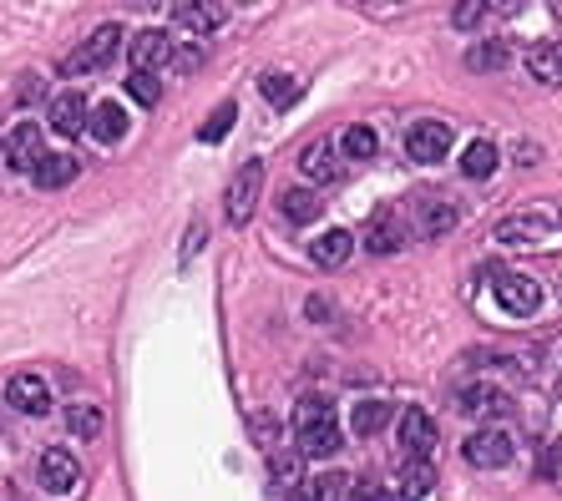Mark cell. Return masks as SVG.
I'll use <instances>...</instances> for the list:
<instances>
[{
    "label": "cell",
    "instance_id": "6da1fadb",
    "mask_svg": "<svg viewBox=\"0 0 562 501\" xmlns=\"http://www.w3.org/2000/svg\"><path fill=\"white\" fill-rule=\"evenodd\" d=\"M294 441H299V456H335L340 451V421H335V405L330 400H299L294 410Z\"/></svg>",
    "mask_w": 562,
    "mask_h": 501
},
{
    "label": "cell",
    "instance_id": "7a4b0ae2",
    "mask_svg": "<svg viewBox=\"0 0 562 501\" xmlns=\"http://www.w3.org/2000/svg\"><path fill=\"white\" fill-rule=\"evenodd\" d=\"M259 188H264V162H244L228 183V223H249L254 218V203H259Z\"/></svg>",
    "mask_w": 562,
    "mask_h": 501
},
{
    "label": "cell",
    "instance_id": "3957f363",
    "mask_svg": "<svg viewBox=\"0 0 562 501\" xmlns=\"http://www.w3.org/2000/svg\"><path fill=\"white\" fill-rule=\"evenodd\" d=\"M497 304H502L512 319H527V314H537L542 289H537V279H527V274H497Z\"/></svg>",
    "mask_w": 562,
    "mask_h": 501
},
{
    "label": "cell",
    "instance_id": "277c9868",
    "mask_svg": "<svg viewBox=\"0 0 562 501\" xmlns=\"http://www.w3.org/2000/svg\"><path fill=\"white\" fill-rule=\"evenodd\" d=\"M456 223H461V208H456L451 198H441V193L416 198V233H421V238H441V233H451Z\"/></svg>",
    "mask_w": 562,
    "mask_h": 501
},
{
    "label": "cell",
    "instance_id": "5b68a950",
    "mask_svg": "<svg viewBox=\"0 0 562 501\" xmlns=\"http://www.w3.org/2000/svg\"><path fill=\"white\" fill-rule=\"evenodd\" d=\"M406 152H411L416 162H441V157L451 152V127H446V122H416V127L406 132Z\"/></svg>",
    "mask_w": 562,
    "mask_h": 501
},
{
    "label": "cell",
    "instance_id": "8992f818",
    "mask_svg": "<svg viewBox=\"0 0 562 501\" xmlns=\"http://www.w3.org/2000/svg\"><path fill=\"white\" fill-rule=\"evenodd\" d=\"M117 46H122V26H102V31H92V41L76 51L71 61H66V71L76 76V71H97V66H107L112 56H117Z\"/></svg>",
    "mask_w": 562,
    "mask_h": 501
},
{
    "label": "cell",
    "instance_id": "52a82bcc",
    "mask_svg": "<svg viewBox=\"0 0 562 501\" xmlns=\"http://www.w3.org/2000/svg\"><path fill=\"white\" fill-rule=\"evenodd\" d=\"M76 481H82V466H76V456H71V451H61V446L41 451V486H46V491L66 496Z\"/></svg>",
    "mask_w": 562,
    "mask_h": 501
},
{
    "label": "cell",
    "instance_id": "ba28073f",
    "mask_svg": "<svg viewBox=\"0 0 562 501\" xmlns=\"http://www.w3.org/2000/svg\"><path fill=\"white\" fill-rule=\"evenodd\" d=\"M6 400H11L21 415H46V410H51V385H46L41 375H11Z\"/></svg>",
    "mask_w": 562,
    "mask_h": 501
},
{
    "label": "cell",
    "instance_id": "9c48e42d",
    "mask_svg": "<svg viewBox=\"0 0 562 501\" xmlns=\"http://www.w3.org/2000/svg\"><path fill=\"white\" fill-rule=\"evenodd\" d=\"M41 127L36 122H21L11 137H6V162H11V173H31V167L41 162Z\"/></svg>",
    "mask_w": 562,
    "mask_h": 501
},
{
    "label": "cell",
    "instance_id": "30bf717a",
    "mask_svg": "<svg viewBox=\"0 0 562 501\" xmlns=\"http://www.w3.org/2000/svg\"><path fill=\"white\" fill-rule=\"evenodd\" d=\"M466 461L471 466H507L512 461V436L507 431H476L471 441H466Z\"/></svg>",
    "mask_w": 562,
    "mask_h": 501
},
{
    "label": "cell",
    "instance_id": "8fae6325",
    "mask_svg": "<svg viewBox=\"0 0 562 501\" xmlns=\"http://www.w3.org/2000/svg\"><path fill=\"white\" fill-rule=\"evenodd\" d=\"M400 243H406V223H400L395 208H380L370 218V228H365V248H370V254H395Z\"/></svg>",
    "mask_w": 562,
    "mask_h": 501
},
{
    "label": "cell",
    "instance_id": "7c38bea8",
    "mask_svg": "<svg viewBox=\"0 0 562 501\" xmlns=\"http://www.w3.org/2000/svg\"><path fill=\"white\" fill-rule=\"evenodd\" d=\"M431 446H436V421L426 410H406L400 415V451L406 456H431Z\"/></svg>",
    "mask_w": 562,
    "mask_h": 501
},
{
    "label": "cell",
    "instance_id": "4fadbf2b",
    "mask_svg": "<svg viewBox=\"0 0 562 501\" xmlns=\"http://www.w3.org/2000/svg\"><path fill=\"white\" fill-rule=\"evenodd\" d=\"M173 21H178L183 31H193V36H213V31L223 26V6H218V0H178Z\"/></svg>",
    "mask_w": 562,
    "mask_h": 501
},
{
    "label": "cell",
    "instance_id": "5bb4252c",
    "mask_svg": "<svg viewBox=\"0 0 562 501\" xmlns=\"http://www.w3.org/2000/svg\"><path fill=\"white\" fill-rule=\"evenodd\" d=\"M173 56V41L163 31H137L132 36V71H157V66H168Z\"/></svg>",
    "mask_w": 562,
    "mask_h": 501
},
{
    "label": "cell",
    "instance_id": "9a60e30c",
    "mask_svg": "<svg viewBox=\"0 0 562 501\" xmlns=\"http://www.w3.org/2000/svg\"><path fill=\"white\" fill-rule=\"evenodd\" d=\"M51 127L61 137H76V132H87V97L82 92H61L51 102Z\"/></svg>",
    "mask_w": 562,
    "mask_h": 501
},
{
    "label": "cell",
    "instance_id": "2e32d148",
    "mask_svg": "<svg viewBox=\"0 0 562 501\" xmlns=\"http://www.w3.org/2000/svg\"><path fill=\"white\" fill-rule=\"evenodd\" d=\"M456 410H461V415H502V410H507V395H502L497 385H466V390L456 395Z\"/></svg>",
    "mask_w": 562,
    "mask_h": 501
},
{
    "label": "cell",
    "instance_id": "e0dca14e",
    "mask_svg": "<svg viewBox=\"0 0 562 501\" xmlns=\"http://www.w3.org/2000/svg\"><path fill=\"white\" fill-rule=\"evenodd\" d=\"M547 238V218L542 213H512L497 223V243H537Z\"/></svg>",
    "mask_w": 562,
    "mask_h": 501
},
{
    "label": "cell",
    "instance_id": "ac0fdd59",
    "mask_svg": "<svg viewBox=\"0 0 562 501\" xmlns=\"http://www.w3.org/2000/svg\"><path fill=\"white\" fill-rule=\"evenodd\" d=\"M350 248H355V243H350V233H345V228H330V233H319V238H314L309 254H314V264H319V269H340V264L350 259Z\"/></svg>",
    "mask_w": 562,
    "mask_h": 501
},
{
    "label": "cell",
    "instance_id": "d6986e66",
    "mask_svg": "<svg viewBox=\"0 0 562 501\" xmlns=\"http://www.w3.org/2000/svg\"><path fill=\"white\" fill-rule=\"evenodd\" d=\"M31 178H36L41 188H66V183L76 178V157H66V152H41V162L31 167Z\"/></svg>",
    "mask_w": 562,
    "mask_h": 501
},
{
    "label": "cell",
    "instance_id": "ffe728a7",
    "mask_svg": "<svg viewBox=\"0 0 562 501\" xmlns=\"http://www.w3.org/2000/svg\"><path fill=\"white\" fill-rule=\"evenodd\" d=\"M431 486H436V471H431V461L426 456H411V466L406 471H400V496H406V501H421V496H431Z\"/></svg>",
    "mask_w": 562,
    "mask_h": 501
},
{
    "label": "cell",
    "instance_id": "44dd1931",
    "mask_svg": "<svg viewBox=\"0 0 562 501\" xmlns=\"http://www.w3.org/2000/svg\"><path fill=\"white\" fill-rule=\"evenodd\" d=\"M345 481H350V476H340V471H330V476H309V481H294V496H289V501H340Z\"/></svg>",
    "mask_w": 562,
    "mask_h": 501
},
{
    "label": "cell",
    "instance_id": "7402d4cb",
    "mask_svg": "<svg viewBox=\"0 0 562 501\" xmlns=\"http://www.w3.org/2000/svg\"><path fill=\"white\" fill-rule=\"evenodd\" d=\"M279 213H284L289 223H314V218H319V198H314L309 188H294V183H289V188L279 193Z\"/></svg>",
    "mask_w": 562,
    "mask_h": 501
},
{
    "label": "cell",
    "instance_id": "603a6c76",
    "mask_svg": "<svg viewBox=\"0 0 562 501\" xmlns=\"http://www.w3.org/2000/svg\"><path fill=\"white\" fill-rule=\"evenodd\" d=\"M299 167H304V178H309V183L335 178V147H330V142H309V147H304V157H299Z\"/></svg>",
    "mask_w": 562,
    "mask_h": 501
},
{
    "label": "cell",
    "instance_id": "cb8c5ba5",
    "mask_svg": "<svg viewBox=\"0 0 562 501\" xmlns=\"http://www.w3.org/2000/svg\"><path fill=\"white\" fill-rule=\"evenodd\" d=\"M527 71L542 81V87H557L562 81V51L557 46H532L527 51Z\"/></svg>",
    "mask_w": 562,
    "mask_h": 501
},
{
    "label": "cell",
    "instance_id": "d4e9b609",
    "mask_svg": "<svg viewBox=\"0 0 562 501\" xmlns=\"http://www.w3.org/2000/svg\"><path fill=\"white\" fill-rule=\"evenodd\" d=\"M122 132H127V112H122L117 102H102V107L92 112V137H102V142H122Z\"/></svg>",
    "mask_w": 562,
    "mask_h": 501
},
{
    "label": "cell",
    "instance_id": "484cf974",
    "mask_svg": "<svg viewBox=\"0 0 562 501\" xmlns=\"http://www.w3.org/2000/svg\"><path fill=\"white\" fill-rule=\"evenodd\" d=\"M461 173H466V178H476V183H481V178H492V173H497V147H492V142H471V147H466V157H461Z\"/></svg>",
    "mask_w": 562,
    "mask_h": 501
},
{
    "label": "cell",
    "instance_id": "4316f807",
    "mask_svg": "<svg viewBox=\"0 0 562 501\" xmlns=\"http://www.w3.org/2000/svg\"><path fill=\"white\" fill-rule=\"evenodd\" d=\"M66 426H71V436H82V441H92V436H102V426H107V415H102L97 405H71V410H66Z\"/></svg>",
    "mask_w": 562,
    "mask_h": 501
},
{
    "label": "cell",
    "instance_id": "83f0119b",
    "mask_svg": "<svg viewBox=\"0 0 562 501\" xmlns=\"http://www.w3.org/2000/svg\"><path fill=\"white\" fill-rule=\"evenodd\" d=\"M259 87H264V97H269L274 107H289V102L299 97V81H294L289 71H264V76H259Z\"/></svg>",
    "mask_w": 562,
    "mask_h": 501
},
{
    "label": "cell",
    "instance_id": "f1b7e54d",
    "mask_svg": "<svg viewBox=\"0 0 562 501\" xmlns=\"http://www.w3.org/2000/svg\"><path fill=\"white\" fill-rule=\"evenodd\" d=\"M390 421V400H360L355 405V436H375Z\"/></svg>",
    "mask_w": 562,
    "mask_h": 501
},
{
    "label": "cell",
    "instance_id": "f546056e",
    "mask_svg": "<svg viewBox=\"0 0 562 501\" xmlns=\"http://www.w3.org/2000/svg\"><path fill=\"white\" fill-rule=\"evenodd\" d=\"M127 92H132L142 107H157V102H163V81H157L152 71H132V76H127Z\"/></svg>",
    "mask_w": 562,
    "mask_h": 501
},
{
    "label": "cell",
    "instance_id": "4dcf8cb0",
    "mask_svg": "<svg viewBox=\"0 0 562 501\" xmlns=\"http://www.w3.org/2000/svg\"><path fill=\"white\" fill-rule=\"evenodd\" d=\"M233 117H238V107H233V102H223V107L198 127V142H223V137H228V127H233Z\"/></svg>",
    "mask_w": 562,
    "mask_h": 501
},
{
    "label": "cell",
    "instance_id": "1f68e13d",
    "mask_svg": "<svg viewBox=\"0 0 562 501\" xmlns=\"http://www.w3.org/2000/svg\"><path fill=\"white\" fill-rule=\"evenodd\" d=\"M340 147H345V157H375V147H380V137H375L370 127H350Z\"/></svg>",
    "mask_w": 562,
    "mask_h": 501
},
{
    "label": "cell",
    "instance_id": "d6a6232c",
    "mask_svg": "<svg viewBox=\"0 0 562 501\" xmlns=\"http://www.w3.org/2000/svg\"><path fill=\"white\" fill-rule=\"evenodd\" d=\"M487 16V0H456V31H471Z\"/></svg>",
    "mask_w": 562,
    "mask_h": 501
},
{
    "label": "cell",
    "instance_id": "836d02e7",
    "mask_svg": "<svg viewBox=\"0 0 562 501\" xmlns=\"http://www.w3.org/2000/svg\"><path fill=\"white\" fill-rule=\"evenodd\" d=\"M502 61H507V51H502L497 41H487V46H476V51H471V66H476V71H497Z\"/></svg>",
    "mask_w": 562,
    "mask_h": 501
},
{
    "label": "cell",
    "instance_id": "e575fe53",
    "mask_svg": "<svg viewBox=\"0 0 562 501\" xmlns=\"http://www.w3.org/2000/svg\"><path fill=\"white\" fill-rule=\"evenodd\" d=\"M274 481L279 486H294L299 481V456H274Z\"/></svg>",
    "mask_w": 562,
    "mask_h": 501
},
{
    "label": "cell",
    "instance_id": "d590c367",
    "mask_svg": "<svg viewBox=\"0 0 562 501\" xmlns=\"http://www.w3.org/2000/svg\"><path fill=\"white\" fill-rule=\"evenodd\" d=\"M537 471H542V476H552V481H562V446L542 451V456H537Z\"/></svg>",
    "mask_w": 562,
    "mask_h": 501
},
{
    "label": "cell",
    "instance_id": "8d00e7d4",
    "mask_svg": "<svg viewBox=\"0 0 562 501\" xmlns=\"http://www.w3.org/2000/svg\"><path fill=\"white\" fill-rule=\"evenodd\" d=\"M350 501H385V491L375 481H350Z\"/></svg>",
    "mask_w": 562,
    "mask_h": 501
},
{
    "label": "cell",
    "instance_id": "74e56055",
    "mask_svg": "<svg viewBox=\"0 0 562 501\" xmlns=\"http://www.w3.org/2000/svg\"><path fill=\"white\" fill-rule=\"evenodd\" d=\"M198 61H203L198 51H173V56H168V66H178V71H193Z\"/></svg>",
    "mask_w": 562,
    "mask_h": 501
},
{
    "label": "cell",
    "instance_id": "f35d334b",
    "mask_svg": "<svg viewBox=\"0 0 562 501\" xmlns=\"http://www.w3.org/2000/svg\"><path fill=\"white\" fill-rule=\"evenodd\" d=\"M557 51H562V46H557Z\"/></svg>",
    "mask_w": 562,
    "mask_h": 501
}]
</instances>
